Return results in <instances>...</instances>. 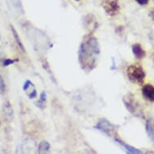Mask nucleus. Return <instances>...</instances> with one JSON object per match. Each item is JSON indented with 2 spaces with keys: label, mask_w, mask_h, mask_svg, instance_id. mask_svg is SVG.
Wrapping results in <instances>:
<instances>
[{
  "label": "nucleus",
  "mask_w": 154,
  "mask_h": 154,
  "mask_svg": "<svg viewBox=\"0 0 154 154\" xmlns=\"http://www.w3.org/2000/svg\"><path fill=\"white\" fill-rule=\"evenodd\" d=\"M99 52L97 39L92 35L85 37L79 51V62L84 70L90 72L95 67Z\"/></svg>",
  "instance_id": "f257e3e1"
},
{
  "label": "nucleus",
  "mask_w": 154,
  "mask_h": 154,
  "mask_svg": "<svg viewBox=\"0 0 154 154\" xmlns=\"http://www.w3.org/2000/svg\"><path fill=\"white\" fill-rule=\"evenodd\" d=\"M127 74L129 80L137 85H142L145 79V73L140 64H132L127 69Z\"/></svg>",
  "instance_id": "f03ea898"
},
{
  "label": "nucleus",
  "mask_w": 154,
  "mask_h": 154,
  "mask_svg": "<svg viewBox=\"0 0 154 154\" xmlns=\"http://www.w3.org/2000/svg\"><path fill=\"white\" fill-rule=\"evenodd\" d=\"M103 7L109 15H116L120 11V4L119 0H103Z\"/></svg>",
  "instance_id": "7ed1b4c3"
},
{
  "label": "nucleus",
  "mask_w": 154,
  "mask_h": 154,
  "mask_svg": "<svg viewBox=\"0 0 154 154\" xmlns=\"http://www.w3.org/2000/svg\"><path fill=\"white\" fill-rule=\"evenodd\" d=\"M99 131H103L108 136H111L115 131V126L106 119H101L95 127Z\"/></svg>",
  "instance_id": "20e7f679"
},
{
  "label": "nucleus",
  "mask_w": 154,
  "mask_h": 154,
  "mask_svg": "<svg viewBox=\"0 0 154 154\" xmlns=\"http://www.w3.org/2000/svg\"><path fill=\"white\" fill-rule=\"evenodd\" d=\"M142 94L149 102H154V86L146 84L142 88Z\"/></svg>",
  "instance_id": "39448f33"
},
{
  "label": "nucleus",
  "mask_w": 154,
  "mask_h": 154,
  "mask_svg": "<svg viewBox=\"0 0 154 154\" xmlns=\"http://www.w3.org/2000/svg\"><path fill=\"white\" fill-rule=\"evenodd\" d=\"M3 116L5 120L7 121H11L13 119L14 116V113H13V109L11 106L9 102H6L5 103L3 104Z\"/></svg>",
  "instance_id": "423d86ee"
},
{
  "label": "nucleus",
  "mask_w": 154,
  "mask_h": 154,
  "mask_svg": "<svg viewBox=\"0 0 154 154\" xmlns=\"http://www.w3.org/2000/svg\"><path fill=\"white\" fill-rule=\"evenodd\" d=\"M23 91H25L27 92V94H28V96L30 99L35 98V96H36V91H35V86H34L33 83H32L31 81H29V80H27L24 82Z\"/></svg>",
  "instance_id": "0eeeda50"
},
{
  "label": "nucleus",
  "mask_w": 154,
  "mask_h": 154,
  "mask_svg": "<svg viewBox=\"0 0 154 154\" xmlns=\"http://www.w3.org/2000/svg\"><path fill=\"white\" fill-rule=\"evenodd\" d=\"M132 53L134 56L138 59L144 58L145 56V51L140 44H134L132 45Z\"/></svg>",
  "instance_id": "6e6552de"
},
{
  "label": "nucleus",
  "mask_w": 154,
  "mask_h": 154,
  "mask_svg": "<svg viewBox=\"0 0 154 154\" xmlns=\"http://www.w3.org/2000/svg\"><path fill=\"white\" fill-rule=\"evenodd\" d=\"M11 32H12L13 36H14V38H15V41H16V43H17V45H19V47L22 49L23 52H25V49H24L23 43H22L20 38V36H19V35H18V33L17 32H16V30H15V28H14L12 25H11Z\"/></svg>",
  "instance_id": "1a4fd4ad"
},
{
  "label": "nucleus",
  "mask_w": 154,
  "mask_h": 154,
  "mask_svg": "<svg viewBox=\"0 0 154 154\" xmlns=\"http://www.w3.org/2000/svg\"><path fill=\"white\" fill-rule=\"evenodd\" d=\"M50 149V144L47 141H42L40 143L38 146V152L39 153H45L46 152H48Z\"/></svg>",
  "instance_id": "9d476101"
},
{
  "label": "nucleus",
  "mask_w": 154,
  "mask_h": 154,
  "mask_svg": "<svg viewBox=\"0 0 154 154\" xmlns=\"http://www.w3.org/2000/svg\"><path fill=\"white\" fill-rule=\"evenodd\" d=\"M116 141L119 142V144H122V145H124L125 148L127 149V150L128 152H132V153H136V152H140V151H138V150H137L136 149H134V148H132V147L131 146H128V145H127V144H124V142L120 141V140H116Z\"/></svg>",
  "instance_id": "9b49d317"
},
{
  "label": "nucleus",
  "mask_w": 154,
  "mask_h": 154,
  "mask_svg": "<svg viewBox=\"0 0 154 154\" xmlns=\"http://www.w3.org/2000/svg\"><path fill=\"white\" fill-rule=\"evenodd\" d=\"M5 83H4V81H3L2 76L0 75V94H3L5 92Z\"/></svg>",
  "instance_id": "f8f14e48"
},
{
  "label": "nucleus",
  "mask_w": 154,
  "mask_h": 154,
  "mask_svg": "<svg viewBox=\"0 0 154 154\" xmlns=\"http://www.w3.org/2000/svg\"><path fill=\"white\" fill-rule=\"evenodd\" d=\"M135 1H136L138 4H140V5L145 6L147 5V4H149L150 0H135Z\"/></svg>",
  "instance_id": "ddd939ff"
},
{
  "label": "nucleus",
  "mask_w": 154,
  "mask_h": 154,
  "mask_svg": "<svg viewBox=\"0 0 154 154\" xmlns=\"http://www.w3.org/2000/svg\"><path fill=\"white\" fill-rule=\"evenodd\" d=\"M15 61H14V60H11V59H6V60H4V61H3V66H9V65H11V64H13Z\"/></svg>",
  "instance_id": "4468645a"
},
{
  "label": "nucleus",
  "mask_w": 154,
  "mask_h": 154,
  "mask_svg": "<svg viewBox=\"0 0 154 154\" xmlns=\"http://www.w3.org/2000/svg\"><path fill=\"white\" fill-rule=\"evenodd\" d=\"M46 101V94L45 92H42L41 94V100L40 102L41 103H45Z\"/></svg>",
  "instance_id": "2eb2a0df"
},
{
  "label": "nucleus",
  "mask_w": 154,
  "mask_h": 154,
  "mask_svg": "<svg viewBox=\"0 0 154 154\" xmlns=\"http://www.w3.org/2000/svg\"><path fill=\"white\" fill-rule=\"evenodd\" d=\"M150 16H151L152 19V20H154V9L150 11Z\"/></svg>",
  "instance_id": "dca6fc26"
},
{
  "label": "nucleus",
  "mask_w": 154,
  "mask_h": 154,
  "mask_svg": "<svg viewBox=\"0 0 154 154\" xmlns=\"http://www.w3.org/2000/svg\"><path fill=\"white\" fill-rule=\"evenodd\" d=\"M74 1H80V0H74Z\"/></svg>",
  "instance_id": "f3484780"
}]
</instances>
